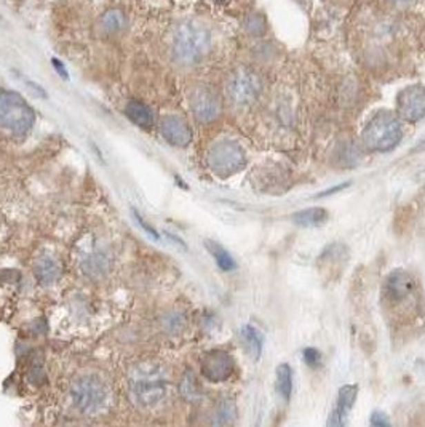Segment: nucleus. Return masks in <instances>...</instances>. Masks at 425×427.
Segmentation results:
<instances>
[{
    "mask_svg": "<svg viewBox=\"0 0 425 427\" xmlns=\"http://www.w3.org/2000/svg\"><path fill=\"white\" fill-rule=\"evenodd\" d=\"M126 379L130 399L138 410L154 411L165 404L170 390V378L160 361H138L130 368Z\"/></svg>",
    "mask_w": 425,
    "mask_h": 427,
    "instance_id": "nucleus-1",
    "label": "nucleus"
},
{
    "mask_svg": "<svg viewBox=\"0 0 425 427\" xmlns=\"http://www.w3.org/2000/svg\"><path fill=\"white\" fill-rule=\"evenodd\" d=\"M210 29L194 19L179 23L171 37V53L181 66H195L204 61L211 50Z\"/></svg>",
    "mask_w": 425,
    "mask_h": 427,
    "instance_id": "nucleus-2",
    "label": "nucleus"
},
{
    "mask_svg": "<svg viewBox=\"0 0 425 427\" xmlns=\"http://www.w3.org/2000/svg\"><path fill=\"white\" fill-rule=\"evenodd\" d=\"M70 401L80 415L98 416L110 405V386L101 375H80L70 386Z\"/></svg>",
    "mask_w": 425,
    "mask_h": 427,
    "instance_id": "nucleus-3",
    "label": "nucleus"
},
{
    "mask_svg": "<svg viewBox=\"0 0 425 427\" xmlns=\"http://www.w3.org/2000/svg\"><path fill=\"white\" fill-rule=\"evenodd\" d=\"M403 132L398 119L388 110H379L363 130V143L368 149L387 152L402 141Z\"/></svg>",
    "mask_w": 425,
    "mask_h": 427,
    "instance_id": "nucleus-4",
    "label": "nucleus"
},
{
    "mask_svg": "<svg viewBox=\"0 0 425 427\" xmlns=\"http://www.w3.org/2000/svg\"><path fill=\"white\" fill-rule=\"evenodd\" d=\"M35 123V112L21 95L0 88V127L13 135L28 133Z\"/></svg>",
    "mask_w": 425,
    "mask_h": 427,
    "instance_id": "nucleus-5",
    "label": "nucleus"
},
{
    "mask_svg": "<svg viewBox=\"0 0 425 427\" xmlns=\"http://www.w3.org/2000/svg\"><path fill=\"white\" fill-rule=\"evenodd\" d=\"M206 165L217 177L227 178L245 168L246 154L239 143L224 139L211 146L206 154Z\"/></svg>",
    "mask_w": 425,
    "mask_h": 427,
    "instance_id": "nucleus-6",
    "label": "nucleus"
},
{
    "mask_svg": "<svg viewBox=\"0 0 425 427\" xmlns=\"http://www.w3.org/2000/svg\"><path fill=\"white\" fill-rule=\"evenodd\" d=\"M262 90V80L255 69L251 68H237L229 75L226 83V93L230 103L235 106H250L259 98Z\"/></svg>",
    "mask_w": 425,
    "mask_h": 427,
    "instance_id": "nucleus-7",
    "label": "nucleus"
},
{
    "mask_svg": "<svg viewBox=\"0 0 425 427\" xmlns=\"http://www.w3.org/2000/svg\"><path fill=\"white\" fill-rule=\"evenodd\" d=\"M189 106L200 123H211L221 115V98L208 85H195L189 92Z\"/></svg>",
    "mask_w": 425,
    "mask_h": 427,
    "instance_id": "nucleus-8",
    "label": "nucleus"
},
{
    "mask_svg": "<svg viewBox=\"0 0 425 427\" xmlns=\"http://www.w3.org/2000/svg\"><path fill=\"white\" fill-rule=\"evenodd\" d=\"M398 117L406 122H419L425 117V87L411 85L398 93L397 98Z\"/></svg>",
    "mask_w": 425,
    "mask_h": 427,
    "instance_id": "nucleus-9",
    "label": "nucleus"
},
{
    "mask_svg": "<svg viewBox=\"0 0 425 427\" xmlns=\"http://www.w3.org/2000/svg\"><path fill=\"white\" fill-rule=\"evenodd\" d=\"M235 361L226 350H211L201 359V375L211 383H221L234 373Z\"/></svg>",
    "mask_w": 425,
    "mask_h": 427,
    "instance_id": "nucleus-10",
    "label": "nucleus"
},
{
    "mask_svg": "<svg viewBox=\"0 0 425 427\" xmlns=\"http://www.w3.org/2000/svg\"><path fill=\"white\" fill-rule=\"evenodd\" d=\"M161 137L175 148H186L192 141V128L179 115H166L160 123Z\"/></svg>",
    "mask_w": 425,
    "mask_h": 427,
    "instance_id": "nucleus-11",
    "label": "nucleus"
},
{
    "mask_svg": "<svg viewBox=\"0 0 425 427\" xmlns=\"http://www.w3.org/2000/svg\"><path fill=\"white\" fill-rule=\"evenodd\" d=\"M358 394V386L355 384H347L342 386L341 389H339V395H337V405L336 410L333 411L330 421H328V424L330 426H346L348 413H350L353 404H355Z\"/></svg>",
    "mask_w": 425,
    "mask_h": 427,
    "instance_id": "nucleus-12",
    "label": "nucleus"
},
{
    "mask_svg": "<svg viewBox=\"0 0 425 427\" xmlns=\"http://www.w3.org/2000/svg\"><path fill=\"white\" fill-rule=\"evenodd\" d=\"M414 288V279L404 270H393L386 280L387 298L392 301H399L411 293Z\"/></svg>",
    "mask_w": 425,
    "mask_h": 427,
    "instance_id": "nucleus-13",
    "label": "nucleus"
},
{
    "mask_svg": "<svg viewBox=\"0 0 425 427\" xmlns=\"http://www.w3.org/2000/svg\"><path fill=\"white\" fill-rule=\"evenodd\" d=\"M59 272H61L59 263L52 255L43 253L39 256L37 261H35L34 274L40 285H52L55 280L59 277Z\"/></svg>",
    "mask_w": 425,
    "mask_h": 427,
    "instance_id": "nucleus-14",
    "label": "nucleus"
},
{
    "mask_svg": "<svg viewBox=\"0 0 425 427\" xmlns=\"http://www.w3.org/2000/svg\"><path fill=\"white\" fill-rule=\"evenodd\" d=\"M125 28H126V17L119 8H110L101 17L99 29L104 36L108 37L117 36L121 31H125Z\"/></svg>",
    "mask_w": 425,
    "mask_h": 427,
    "instance_id": "nucleus-15",
    "label": "nucleus"
},
{
    "mask_svg": "<svg viewBox=\"0 0 425 427\" xmlns=\"http://www.w3.org/2000/svg\"><path fill=\"white\" fill-rule=\"evenodd\" d=\"M125 114L131 122L141 128H150L154 125V114H152L150 108L148 104L136 101V99H131V101L126 103Z\"/></svg>",
    "mask_w": 425,
    "mask_h": 427,
    "instance_id": "nucleus-16",
    "label": "nucleus"
},
{
    "mask_svg": "<svg viewBox=\"0 0 425 427\" xmlns=\"http://www.w3.org/2000/svg\"><path fill=\"white\" fill-rule=\"evenodd\" d=\"M326 219L328 213L323 208H307L293 215V223L301 226V228H315V226L325 223Z\"/></svg>",
    "mask_w": 425,
    "mask_h": 427,
    "instance_id": "nucleus-17",
    "label": "nucleus"
},
{
    "mask_svg": "<svg viewBox=\"0 0 425 427\" xmlns=\"http://www.w3.org/2000/svg\"><path fill=\"white\" fill-rule=\"evenodd\" d=\"M83 272L88 275V277H101L108 272L109 269V258L104 253H99V251H95L91 253L88 258H85L82 263Z\"/></svg>",
    "mask_w": 425,
    "mask_h": 427,
    "instance_id": "nucleus-18",
    "label": "nucleus"
},
{
    "mask_svg": "<svg viewBox=\"0 0 425 427\" xmlns=\"http://www.w3.org/2000/svg\"><path fill=\"white\" fill-rule=\"evenodd\" d=\"M243 343H245L248 352L253 357V359L257 360L261 357L262 352V336L259 331H257L255 326L245 325L240 331Z\"/></svg>",
    "mask_w": 425,
    "mask_h": 427,
    "instance_id": "nucleus-19",
    "label": "nucleus"
},
{
    "mask_svg": "<svg viewBox=\"0 0 425 427\" xmlns=\"http://www.w3.org/2000/svg\"><path fill=\"white\" fill-rule=\"evenodd\" d=\"M277 392L281 395V399L288 401L291 399L293 392V371L290 365L281 364L277 368V381H275Z\"/></svg>",
    "mask_w": 425,
    "mask_h": 427,
    "instance_id": "nucleus-20",
    "label": "nucleus"
},
{
    "mask_svg": "<svg viewBox=\"0 0 425 427\" xmlns=\"http://www.w3.org/2000/svg\"><path fill=\"white\" fill-rule=\"evenodd\" d=\"M206 248L210 250V253L212 255V258H215L216 264L219 266L222 270L229 272V270H234L237 268L235 261L229 255V251H227L226 248H222L219 244L211 242V240H208V242H206Z\"/></svg>",
    "mask_w": 425,
    "mask_h": 427,
    "instance_id": "nucleus-21",
    "label": "nucleus"
},
{
    "mask_svg": "<svg viewBox=\"0 0 425 427\" xmlns=\"http://www.w3.org/2000/svg\"><path fill=\"white\" fill-rule=\"evenodd\" d=\"M235 413H237V411H235L234 401L229 400V399L221 400L216 406L215 415H212V424L226 426V424L234 423Z\"/></svg>",
    "mask_w": 425,
    "mask_h": 427,
    "instance_id": "nucleus-22",
    "label": "nucleus"
},
{
    "mask_svg": "<svg viewBox=\"0 0 425 427\" xmlns=\"http://www.w3.org/2000/svg\"><path fill=\"white\" fill-rule=\"evenodd\" d=\"M179 392L181 395L184 397L187 401H199L201 397V390L197 384L195 376L192 371H187V373L182 376L181 384H179Z\"/></svg>",
    "mask_w": 425,
    "mask_h": 427,
    "instance_id": "nucleus-23",
    "label": "nucleus"
},
{
    "mask_svg": "<svg viewBox=\"0 0 425 427\" xmlns=\"http://www.w3.org/2000/svg\"><path fill=\"white\" fill-rule=\"evenodd\" d=\"M186 326V317L181 312H171L164 317V330L168 335H179Z\"/></svg>",
    "mask_w": 425,
    "mask_h": 427,
    "instance_id": "nucleus-24",
    "label": "nucleus"
},
{
    "mask_svg": "<svg viewBox=\"0 0 425 427\" xmlns=\"http://www.w3.org/2000/svg\"><path fill=\"white\" fill-rule=\"evenodd\" d=\"M245 31L251 36H262L266 31V21L261 14L253 13L245 19Z\"/></svg>",
    "mask_w": 425,
    "mask_h": 427,
    "instance_id": "nucleus-25",
    "label": "nucleus"
},
{
    "mask_svg": "<svg viewBox=\"0 0 425 427\" xmlns=\"http://www.w3.org/2000/svg\"><path fill=\"white\" fill-rule=\"evenodd\" d=\"M304 361H306L308 366H312V368H315V366L320 365V361H322L320 350L315 348H307L306 350H304Z\"/></svg>",
    "mask_w": 425,
    "mask_h": 427,
    "instance_id": "nucleus-26",
    "label": "nucleus"
},
{
    "mask_svg": "<svg viewBox=\"0 0 425 427\" xmlns=\"http://www.w3.org/2000/svg\"><path fill=\"white\" fill-rule=\"evenodd\" d=\"M371 424L376 426V427H386L391 424V421H388L387 415L381 413V411H376V413H373L371 416Z\"/></svg>",
    "mask_w": 425,
    "mask_h": 427,
    "instance_id": "nucleus-27",
    "label": "nucleus"
},
{
    "mask_svg": "<svg viewBox=\"0 0 425 427\" xmlns=\"http://www.w3.org/2000/svg\"><path fill=\"white\" fill-rule=\"evenodd\" d=\"M52 63H53V68L57 69V72L61 75V77H64V79H69V74H68V71H66V68H64V64L59 61V59H57V58H53L52 59Z\"/></svg>",
    "mask_w": 425,
    "mask_h": 427,
    "instance_id": "nucleus-28",
    "label": "nucleus"
},
{
    "mask_svg": "<svg viewBox=\"0 0 425 427\" xmlns=\"http://www.w3.org/2000/svg\"><path fill=\"white\" fill-rule=\"evenodd\" d=\"M348 184H350V183H342L341 186H337V188H331V189H328V190H325V192L318 194V197H326V195H331V194L341 192V190H342V189H346V188H348Z\"/></svg>",
    "mask_w": 425,
    "mask_h": 427,
    "instance_id": "nucleus-29",
    "label": "nucleus"
},
{
    "mask_svg": "<svg viewBox=\"0 0 425 427\" xmlns=\"http://www.w3.org/2000/svg\"><path fill=\"white\" fill-rule=\"evenodd\" d=\"M135 216H136V219H138V223H139L141 226H143V228H144L146 230H148V232H149L150 235H154L155 239H159V234H157V230H155L154 228H150V226H149L148 223H146V221H144L143 218H141L139 215H135Z\"/></svg>",
    "mask_w": 425,
    "mask_h": 427,
    "instance_id": "nucleus-30",
    "label": "nucleus"
},
{
    "mask_svg": "<svg viewBox=\"0 0 425 427\" xmlns=\"http://www.w3.org/2000/svg\"><path fill=\"white\" fill-rule=\"evenodd\" d=\"M395 2H409V0H395Z\"/></svg>",
    "mask_w": 425,
    "mask_h": 427,
    "instance_id": "nucleus-31",
    "label": "nucleus"
}]
</instances>
